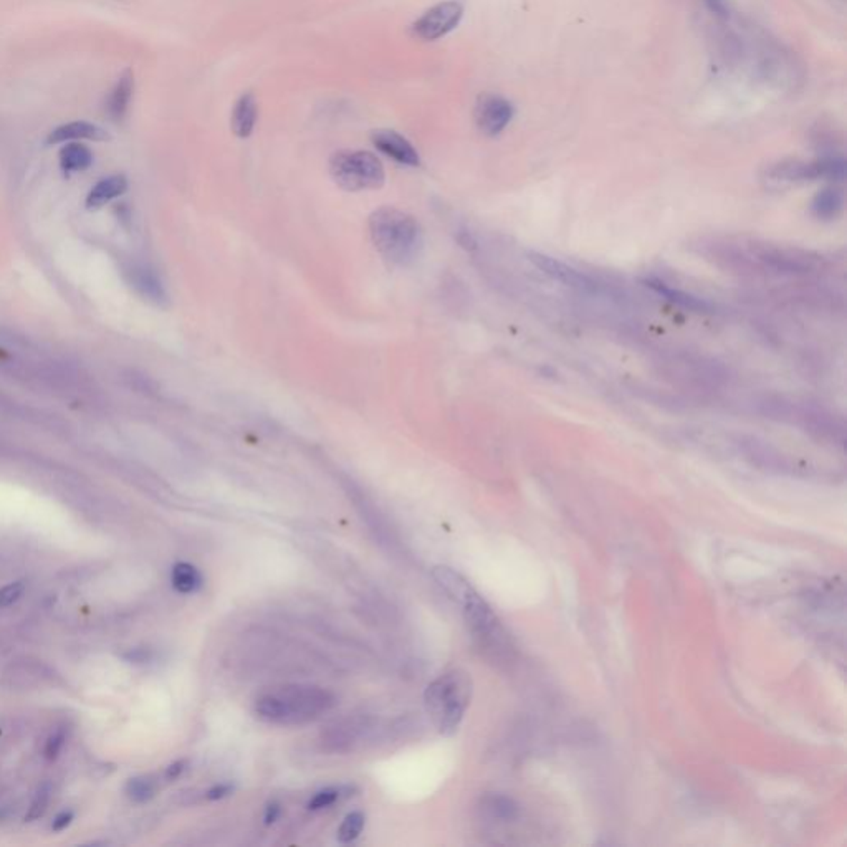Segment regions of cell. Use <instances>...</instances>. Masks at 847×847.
<instances>
[{"instance_id":"21","label":"cell","mask_w":847,"mask_h":847,"mask_svg":"<svg viewBox=\"0 0 847 847\" xmlns=\"http://www.w3.org/2000/svg\"><path fill=\"white\" fill-rule=\"evenodd\" d=\"M93 164V152L78 142L63 146L60 151V166L65 172H80Z\"/></svg>"},{"instance_id":"11","label":"cell","mask_w":847,"mask_h":847,"mask_svg":"<svg viewBox=\"0 0 847 847\" xmlns=\"http://www.w3.org/2000/svg\"><path fill=\"white\" fill-rule=\"evenodd\" d=\"M128 282L134 288V292L141 296L142 300L156 305V306H166L168 305V292L162 285L161 278L158 273L152 270L148 265L136 263L132 265L128 270Z\"/></svg>"},{"instance_id":"4","label":"cell","mask_w":847,"mask_h":847,"mask_svg":"<svg viewBox=\"0 0 847 847\" xmlns=\"http://www.w3.org/2000/svg\"><path fill=\"white\" fill-rule=\"evenodd\" d=\"M369 233L378 252L393 265L407 267L423 252V227L407 212L394 207L374 211L369 217Z\"/></svg>"},{"instance_id":"28","label":"cell","mask_w":847,"mask_h":847,"mask_svg":"<svg viewBox=\"0 0 847 847\" xmlns=\"http://www.w3.org/2000/svg\"><path fill=\"white\" fill-rule=\"evenodd\" d=\"M73 819H75V813H73V811H70V809H65V811H61V813H59V815L55 816V819H53V823H51V831H55V833H61V831H65V829L70 826L71 823H73Z\"/></svg>"},{"instance_id":"22","label":"cell","mask_w":847,"mask_h":847,"mask_svg":"<svg viewBox=\"0 0 847 847\" xmlns=\"http://www.w3.org/2000/svg\"><path fill=\"white\" fill-rule=\"evenodd\" d=\"M124 789H126V795L132 801L142 805V803H148V801H151L152 797H156L158 785H156L154 778L134 777L128 779Z\"/></svg>"},{"instance_id":"19","label":"cell","mask_w":847,"mask_h":847,"mask_svg":"<svg viewBox=\"0 0 847 847\" xmlns=\"http://www.w3.org/2000/svg\"><path fill=\"white\" fill-rule=\"evenodd\" d=\"M132 90H134V80H132V71L128 70L116 83L108 100V113L113 120L118 122L126 114L132 103Z\"/></svg>"},{"instance_id":"23","label":"cell","mask_w":847,"mask_h":847,"mask_svg":"<svg viewBox=\"0 0 847 847\" xmlns=\"http://www.w3.org/2000/svg\"><path fill=\"white\" fill-rule=\"evenodd\" d=\"M364 827V815L360 813V811H354V813H350L348 816L344 817L342 826L338 827V833H336V837L342 844H348V842H353L356 841L361 831Z\"/></svg>"},{"instance_id":"15","label":"cell","mask_w":847,"mask_h":847,"mask_svg":"<svg viewBox=\"0 0 847 847\" xmlns=\"http://www.w3.org/2000/svg\"><path fill=\"white\" fill-rule=\"evenodd\" d=\"M257 100L252 93H243L233 106L231 128L237 138H249L257 123Z\"/></svg>"},{"instance_id":"14","label":"cell","mask_w":847,"mask_h":847,"mask_svg":"<svg viewBox=\"0 0 847 847\" xmlns=\"http://www.w3.org/2000/svg\"><path fill=\"white\" fill-rule=\"evenodd\" d=\"M108 138H110V134L100 126L93 124V123L75 122L63 124V126H59L57 130H53L47 142L49 144H59V142L73 141V140L105 141Z\"/></svg>"},{"instance_id":"8","label":"cell","mask_w":847,"mask_h":847,"mask_svg":"<svg viewBox=\"0 0 847 847\" xmlns=\"http://www.w3.org/2000/svg\"><path fill=\"white\" fill-rule=\"evenodd\" d=\"M530 262L535 265L540 272L545 273L551 280L565 285L568 288H573L576 292L586 293V295H599L605 290L601 283L596 282L589 275L576 270L575 267L561 262L558 259H553L545 253L532 252L528 255Z\"/></svg>"},{"instance_id":"9","label":"cell","mask_w":847,"mask_h":847,"mask_svg":"<svg viewBox=\"0 0 847 847\" xmlns=\"http://www.w3.org/2000/svg\"><path fill=\"white\" fill-rule=\"evenodd\" d=\"M464 17V7L459 2H442L424 14L414 23V33L423 41L442 39L449 32L454 31Z\"/></svg>"},{"instance_id":"31","label":"cell","mask_w":847,"mask_h":847,"mask_svg":"<svg viewBox=\"0 0 847 847\" xmlns=\"http://www.w3.org/2000/svg\"><path fill=\"white\" fill-rule=\"evenodd\" d=\"M151 657V652L146 651V649H134L130 654H126L124 659L128 662H134V664H144V662H150Z\"/></svg>"},{"instance_id":"20","label":"cell","mask_w":847,"mask_h":847,"mask_svg":"<svg viewBox=\"0 0 847 847\" xmlns=\"http://www.w3.org/2000/svg\"><path fill=\"white\" fill-rule=\"evenodd\" d=\"M172 587L181 595H194L204 585L201 571L191 563H178L171 571Z\"/></svg>"},{"instance_id":"2","label":"cell","mask_w":847,"mask_h":847,"mask_svg":"<svg viewBox=\"0 0 847 847\" xmlns=\"http://www.w3.org/2000/svg\"><path fill=\"white\" fill-rule=\"evenodd\" d=\"M702 252L714 257L718 265L742 273L770 277H803L816 272L819 259L813 253L768 242L704 243Z\"/></svg>"},{"instance_id":"25","label":"cell","mask_w":847,"mask_h":847,"mask_svg":"<svg viewBox=\"0 0 847 847\" xmlns=\"http://www.w3.org/2000/svg\"><path fill=\"white\" fill-rule=\"evenodd\" d=\"M340 797H342V789H340V788H326V789L318 791V793L310 799L308 807H310L312 811H320V809H324V807L333 806L334 803H336Z\"/></svg>"},{"instance_id":"1","label":"cell","mask_w":847,"mask_h":847,"mask_svg":"<svg viewBox=\"0 0 847 847\" xmlns=\"http://www.w3.org/2000/svg\"><path fill=\"white\" fill-rule=\"evenodd\" d=\"M433 576L445 595L462 607L465 624L482 654L495 664L510 662L515 654L510 634L474 586L449 566H435Z\"/></svg>"},{"instance_id":"10","label":"cell","mask_w":847,"mask_h":847,"mask_svg":"<svg viewBox=\"0 0 847 847\" xmlns=\"http://www.w3.org/2000/svg\"><path fill=\"white\" fill-rule=\"evenodd\" d=\"M514 113L510 101L496 95H482L475 106V122L484 134L496 136L510 124Z\"/></svg>"},{"instance_id":"12","label":"cell","mask_w":847,"mask_h":847,"mask_svg":"<svg viewBox=\"0 0 847 847\" xmlns=\"http://www.w3.org/2000/svg\"><path fill=\"white\" fill-rule=\"evenodd\" d=\"M371 141L379 151L399 164L415 168L421 164V156L415 151L411 142L399 132L393 130H376L371 134Z\"/></svg>"},{"instance_id":"3","label":"cell","mask_w":847,"mask_h":847,"mask_svg":"<svg viewBox=\"0 0 847 847\" xmlns=\"http://www.w3.org/2000/svg\"><path fill=\"white\" fill-rule=\"evenodd\" d=\"M334 704L333 694L322 687L287 686L259 697L255 714L275 725H296L323 715Z\"/></svg>"},{"instance_id":"13","label":"cell","mask_w":847,"mask_h":847,"mask_svg":"<svg viewBox=\"0 0 847 847\" xmlns=\"http://www.w3.org/2000/svg\"><path fill=\"white\" fill-rule=\"evenodd\" d=\"M366 730H368L366 720H361V718L343 720L334 726H330V730L324 735L323 743L333 751H346L364 735Z\"/></svg>"},{"instance_id":"32","label":"cell","mask_w":847,"mask_h":847,"mask_svg":"<svg viewBox=\"0 0 847 847\" xmlns=\"http://www.w3.org/2000/svg\"><path fill=\"white\" fill-rule=\"evenodd\" d=\"M280 813H282V807H280L278 803H272V805H269L267 809H265V817H263L265 824H267V826L273 824V823H275V821L280 817Z\"/></svg>"},{"instance_id":"17","label":"cell","mask_w":847,"mask_h":847,"mask_svg":"<svg viewBox=\"0 0 847 847\" xmlns=\"http://www.w3.org/2000/svg\"><path fill=\"white\" fill-rule=\"evenodd\" d=\"M844 211V194L837 187H826L817 192L811 202L813 215L821 221H834Z\"/></svg>"},{"instance_id":"34","label":"cell","mask_w":847,"mask_h":847,"mask_svg":"<svg viewBox=\"0 0 847 847\" xmlns=\"http://www.w3.org/2000/svg\"><path fill=\"white\" fill-rule=\"evenodd\" d=\"M4 819V811H0V821Z\"/></svg>"},{"instance_id":"26","label":"cell","mask_w":847,"mask_h":847,"mask_svg":"<svg viewBox=\"0 0 847 847\" xmlns=\"http://www.w3.org/2000/svg\"><path fill=\"white\" fill-rule=\"evenodd\" d=\"M25 581H14L11 585L0 587V607H7L21 599L25 593Z\"/></svg>"},{"instance_id":"24","label":"cell","mask_w":847,"mask_h":847,"mask_svg":"<svg viewBox=\"0 0 847 847\" xmlns=\"http://www.w3.org/2000/svg\"><path fill=\"white\" fill-rule=\"evenodd\" d=\"M50 799L51 788L49 783H45V785H41V787L37 789L35 797L32 799L31 807H29V811H27V815H25V821H27V823H33V821H39L41 817H43V815H45L47 809H49Z\"/></svg>"},{"instance_id":"7","label":"cell","mask_w":847,"mask_h":847,"mask_svg":"<svg viewBox=\"0 0 847 847\" xmlns=\"http://www.w3.org/2000/svg\"><path fill=\"white\" fill-rule=\"evenodd\" d=\"M333 181L348 192L379 189L386 181L383 162L369 151H338L330 159Z\"/></svg>"},{"instance_id":"29","label":"cell","mask_w":847,"mask_h":847,"mask_svg":"<svg viewBox=\"0 0 847 847\" xmlns=\"http://www.w3.org/2000/svg\"><path fill=\"white\" fill-rule=\"evenodd\" d=\"M233 787L232 785H215L212 787L211 789L205 791V799L209 801H217V799H223V797L232 795Z\"/></svg>"},{"instance_id":"16","label":"cell","mask_w":847,"mask_h":847,"mask_svg":"<svg viewBox=\"0 0 847 847\" xmlns=\"http://www.w3.org/2000/svg\"><path fill=\"white\" fill-rule=\"evenodd\" d=\"M647 287H651L654 292L659 293L660 296H664L666 300H669L670 303H674L677 306L684 308V310H688V312L696 313H706L712 310V306L708 303L697 298L694 295L690 293L682 292L679 288H674L670 287L669 283L662 282L659 278H651V280H646Z\"/></svg>"},{"instance_id":"5","label":"cell","mask_w":847,"mask_h":847,"mask_svg":"<svg viewBox=\"0 0 847 847\" xmlns=\"http://www.w3.org/2000/svg\"><path fill=\"white\" fill-rule=\"evenodd\" d=\"M472 694V677L462 669H452L427 686L424 694L425 710L441 735H454L459 730Z\"/></svg>"},{"instance_id":"18","label":"cell","mask_w":847,"mask_h":847,"mask_svg":"<svg viewBox=\"0 0 847 847\" xmlns=\"http://www.w3.org/2000/svg\"><path fill=\"white\" fill-rule=\"evenodd\" d=\"M128 191V181L122 174L105 178L103 181L98 182L91 189L88 197H87V205L90 209H98L101 205L112 202L113 199L120 197L124 192Z\"/></svg>"},{"instance_id":"6","label":"cell","mask_w":847,"mask_h":847,"mask_svg":"<svg viewBox=\"0 0 847 847\" xmlns=\"http://www.w3.org/2000/svg\"><path fill=\"white\" fill-rule=\"evenodd\" d=\"M760 404L763 407V413L771 419L793 424L823 442H833V445L844 444L842 421H839L836 415L827 413L824 409H819L811 404L787 401L781 397L765 399Z\"/></svg>"},{"instance_id":"27","label":"cell","mask_w":847,"mask_h":847,"mask_svg":"<svg viewBox=\"0 0 847 847\" xmlns=\"http://www.w3.org/2000/svg\"><path fill=\"white\" fill-rule=\"evenodd\" d=\"M65 740H67V736H65L63 730H57L55 733L49 736V740L45 743V750H43L47 760H55L60 755L61 750L65 747Z\"/></svg>"},{"instance_id":"30","label":"cell","mask_w":847,"mask_h":847,"mask_svg":"<svg viewBox=\"0 0 847 847\" xmlns=\"http://www.w3.org/2000/svg\"><path fill=\"white\" fill-rule=\"evenodd\" d=\"M186 770H187V761H186V760L174 761L172 765H169V767L166 768V771H164V778H166L168 781H174V779H178V778L182 777V773H184Z\"/></svg>"},{"instance_id":"33","label":"cell","mask_w":847,"mask_h":847,"mask_svg":"<svg viewBox=\"0 0 847 847\" xmlns=\"http://www.w3.org/2000/svg\"><path fill=\"white\" fill-rule=\"evenodd\" d=\"M708 11L714 12L718 17H726L728 9H726L725 0H704Z\"/></svg>"}]
</instances>
